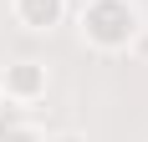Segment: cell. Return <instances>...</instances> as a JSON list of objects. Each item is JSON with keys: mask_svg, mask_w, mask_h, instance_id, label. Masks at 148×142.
I'll return each instance as SVG.
<instances>
[{"mask_svg": "<svg viewBox=\"0 0 148 142\" xmlns=\"http://www.w3.org/2000/svg\"><path fill=\"white\" fill-rule=\"evenodd\" d=\"M46 86H51V71L41 61H31V56L10 61L0 71V101H15V107H36L46 97Z\"/></svg>", "mask_w": 148, "mask_h": 142, "instance_id": "cell-2", "label": "cell"}, {"mask_svg": "<svg viewBox=\"0 0 148 142\" xmlns=\"http://www.w3.org/2000/svg\"><path fill=\"white\" fill-rule=\"evenodd\" d=\"M0 142H46L41 127H31V122H15V127H5V137Z\"/></svg>", "mask_w": 148, "mask_h": 142, "instance_id": "cell-4", "label": "cell"}, {"mask_svg": "<svg viewBox=\"0 0 148 142\" xmlns=\"http://www.w3.org/2000/svg\"><path fill=\"white\" fill-rule=\"evenodd\" d=\"M46 142H87L82 132H61V137H46Z\"/></svg>", "mask_w": 148, "mask_h": 142, "instance_id": "cell-5", "label": "cell"}, {"mask_svg": "<svg viewBox=\"0 0 148 142\" xmlns=\"http://www.w3.org/2000/svg\"><path fill=\"white\" fill-rule=\"evenodd\" d=\"M10 15L21 30H56L66 20V0H10Z\"/></svg>", "mask_w": 148, "mask_h": 142, "instance_id": "cell-3", "label": "cell"}, {"mask_svg": "<svg viewBox=\"0 0 148 142\" xmlns=\"http://www.w3.org/2000/svg\"><path fill=\"white\" fill-rule=\"evenodd\" d=\"M0 107H5V101H0Z\"/></svg>", "mask_w": 148, "mask_h": 142, "instance_id": "cell-6", "label": "cell"}, {"mask_svg": "<svg viewBox=\"0 0 148 142\" xmlns=\"http://www.w3.org/2000/svg\"><path fill=\"white\" fill-rule=\"evenodd\" d=\"M77 26H82V41L92 51L123 56V51H133L138 30H143V10L133 0H87L82 15H77Z\"/></svg>", "mask_w": 148, "mask_h": 142, "instance_id": "cell-1", "label": "cell"}]
</instances>
